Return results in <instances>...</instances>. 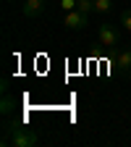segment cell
I'll return each instance as SVG.
<instances>
[{
    "mask_svg": "<svg viewBox=\"0 0 131 147\" xmlns=\"http://www.w3.org/2000/svg\"><path fill=\"white\" fill-rule=\"evenodd\" d=\"M11 110H13V100L5 95V97H3V113H11Z\"/></svg>",
    "mask_w": 131,
    "mask_h": 147,
    "instance_id": "9",
    "label": "cell"
},
{
    "mask_svg": "<svg viewBox=\"0 0 131 147\" xmlns=\"http://www.w3.org/2000/svg\"><path fill=\"white\" fill-rule=\"evenodd\" d=\"M76 8L89 16V13H95V0H76Z\"/></svg>",
    "mask_w": 131,
    "mask_h": 147,
    "instance_id": "6",
    "label": "cell"
},
{
    "mask_svg": "<svg viewBox=\"0 0 131 147\" xmlns=\"http://www.w3.org/2000/svg\"><path fill=\"white\" fill-rule=\"evenodd\" d=\"M113 0H95V13H110Z\"/></svg>",
    "mask_w": 131,
    "mask_h": 147,
    "instance_id": "7",
    "label": "cell"
},
{
    "mask_svg": "<svg viewBox=\"0 0 131 147\" xmlns=\"http://www.w3.org/2000/svg\"><path fill=\"white\" fill-rule=\"evenodd\" d=\"M40 142L34 129H26L21 123H5V137H3V144H11V147H34Z\"/></svg>",
    "mask_w": 131,
    "mask_h": 147,
    "instance_id": "1",
    "label": "cell"
},
{
    "mask_svg": "<svg viewBox=\"0 0 131 147\" xmlns=\"http://www.w3.org/2000/svg\"><path fill=\"white\" fill-rule=\"evenodd\" d=\"M121 26H123L126 32H131V8H126V11L121 13Z\"/></svg>",
    "mask_w": 131,
    "mask_h": 147,
    "instance_id": "8",
    "label": "cell"
},
{
    "mask_svg": "<svg viewBox=\"0 0 131 147\" xmlns=\"http://www.w3.org/2000/svg\"><path fill=\"white\" fill-rule=\"evenodd\" d=\"M100 45H105L107 50H116L118 47V32H116V26L100 24Z\"/></svg>",
    "mask_w": 131,
    "mask_h": 147,
    "instance_id": "3",
    "label": "cell"
},
{
    "mask_svg": "<svg viewBox=\"0 0 131 147\" xmlns=\"http://www.w3.org/2000/svg\"><path fill=\"white\" fill-rule=\"evenodd\" d=\"M60 8L63 11H73L76 8V0H60Z\"/></svg>",
    "mask_w": 131,
    "mask_h": 147,
    "instance_id": "10",
    "label": "cell"
},
{
    "mask_svg": "<svg viewBox=\"0 0 131 147\" xmlns=\"http://www.w3.org/2000/svg\"><path fill=\"white\" fill-rule=\"evenodd\" d=\"M45 3H47V0H26V3L21 5V13L26 18H37V16L45 13Z\"/></svg>",
    "mask_w": 131,
    "mask_h": 147,
    "instance_id": "4",
    "label": "cell"
},
{
    "mask_svg": "<svg viewBox=\"0 0 131 147\" xmlns=\"http://www.w3.org/2000/svg\"><path fill=\"white\" fill-rule=\"evenodd\" d=\"M63 24H66V29H84L87 24H89V16L87 13H81L79 8H73V11H66L63 13Z\"/></svg>",
    "mask_w": 131,
    "mask_h": 147,
    "instance_id": "2",
    "label": "cell"
},
{
    "mask_svg": "<svg viewBox=\"0 0 131 147\" xmlns=\"http://www.w3.org/2000/svg\"><path fill=\"white\" fill-rule=\"evenodd\" d=\"M116 66L123 76H131V50H121L116 53Z\"/></svg>",
    "mask_w": 131,
    "mask_h": 147,
    "instance_id": "5",
    "label": "cell"
}]
</instances>
